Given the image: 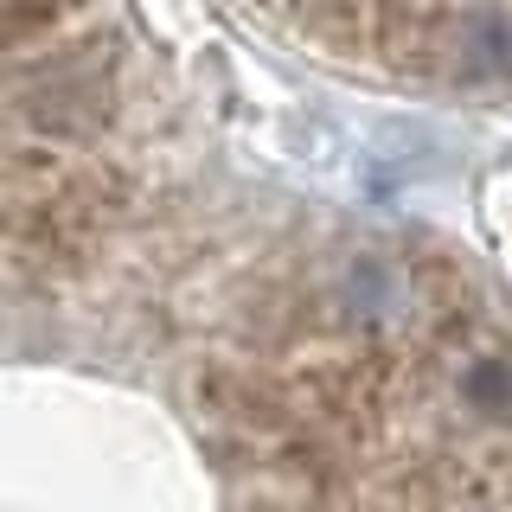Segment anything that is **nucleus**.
<instances>
[{
	"label": "nucleus",
	"mask_w": 512,
	"mask_h": 512,
	"mask_svg": "<svg viewBox=\"0 0 512 512\" xmlns=\"http://www.w3.org/2000/svg\"><path fill=\"white\" fill-rule=\"evenodd\" d=\"M128 173L109 0H0V256L84 224Z\"/></svg>",
	"instance_id": "f03ea898"
},
{
	"label": "nucleus",
	"mask_w": 512,
	"mask_h": 512,
	"mask_svg": "<svg viewBox=\"0 0 512 512\" xmlns=\"http://www.w3.org/2000/svg\"><path fill=\"white\" fill-rule=\"evenodd\" d=\"M231 423L244 512H512V340L448 263L301 288Z\"/></svg>",
	"instance_id": "f257e3e1"
},
{
	"label": "nucleus",
	"mask_w": 512,
	"mask_h": 512,
	"mask_svg": "<svg viewBox=\"0 0 512 512\" xmlns=\"http://www.w3.org/2000/svg\"><path fill=\"white\" fill-rule=\"evenodd\" d=\"M333 58L436 84H512V0H256Z\"/></svg>",
	"instance_id": "7ed1b4c3"
}]
</instances>
